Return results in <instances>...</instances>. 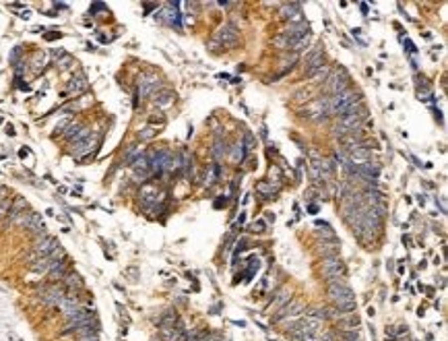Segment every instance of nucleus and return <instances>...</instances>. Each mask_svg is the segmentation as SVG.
<instances>
[{
	"label": "nucleus",
	"mask_w": 448,
	"mask_h": 341,
	"mask_svg": "<svg viewBox=\"0 0 448 341\" xmlns=\"http://www.w3.org/2000/svg\"><path fill=\"white\" fill-rule=\"evenodd\" d=\"M132 170L136 174V178H147L151 174V166H149V157L147 155H138L134 161H132Z\"/></svg>",
	"instance_id": "nucleus-12"
},
{
	"label": "nucleus",
	"mask_w": 448,
	"mask_h": 341,
	"mask_svg": "<svg viewBox=\"0 0 448 341\" xmlns=\"http://www.w3.org/2000/svg\"><path fill=\"white\" fill-rule=\"evenodd\" d=\"M85 89H87V79H85V75H83V73L75 75L71 81H68V93H81Z\"/></svg>",
	"instance_id": "nucleus-13"
},
{
	"label": "nucleus",
	"mask_w": 448,
	"mask_h": 341,
	"mask_svg": "<svg viewBox=\"0 0 448 341\" xmlns=\"http://www.w3.org/2000/svg\"><path fill=\"white\" fill-rule=\"evenodd\" d=\"M320 271H323V277L327 281H331V279H337V277L345 275V265L339 258V254L329 256V258H323V267H320Z\"/></svg>",
	"instance_id": "nucleus-3"
},
{
	"label": "nucleus",
	"mask_w": 448,
	"mask_h": 341,
	"mask_svg": "<svg viewBox=\"0 0 448 341\" xmlns=\"http://www.w3.org/2000/svg\"><path fill=\"white\" fill-rule=\"evenodd\" d=\"M256 190H258V193H262V195H269V197H275V193H277V190H275L273 186H269L267 182L256 184Z\"/></svg>",
	"instance_id": "nucleus-24"
},
{
	"label": "nucleus",
	"mask_w": 448,
	"mask_h": 341,
	"mask_svg": "<svg viewBox=\"0 0 448 341\" xmlns=\"http://www.w3.org/2000/svg\"><path fill=\"white\" fill-rule=\"evenodd\" d=\"M279 15H281L283 21H289V25H291V23H300V21H304V19H302V6H300L298 2L283 4L281 10H279Z\"/></svg>",
	"instance_id": "nucleus-10"
},
{
	"label": "nucleus",
	"mask_w": 448,
	"mask_h": 341,
	"mask_svg": "<svg viewBox=\"0 0 448 341\" xmlns=\"http://www.w3.org/2000/svg\"><path fill=\"white\" fill-rule=\"evenodd\" d=\"M141 201H143L145 205L155 203V201H157V190L153 188V186H145V188L141 190Z\"/></svg>",
	"instance_id": "nucleus-18"
},
{
	"label": "nucleus",
	"mask_w": 448,
	"mask_h": 341,
	"mask_svg": "<svg viewBox=\"0 0 448 341\" xmlns=\"http://www.w3.org/2000/svg\"><path fill=\"white\" fill-rule=\"evenodd\" d=\"M23 227L25 229H29L31 234H35V236H46V224L41 222V215L39 213H27V217H25V222H23Z\"/></svg>",
	"instance_id": "nucleus-9"
},
{
	"label": "nucleus",
	"mask_w": 448,
	"mask_h": 341,
	"mask_svg": "<svg viewBox=\"0 0 448 341\" xmlns=\"http://www.w3.org/2000/svg\"><path fill=\"white\" fill-rule=\"evenodd\" d=\"M264 227H267V224L260 222V220L254 222V224H250V231H258V234H260V231H264Z\"/></svg>",
	"instance_id": "nucleus-27"
},
{
	"label": "nucleus",
	"mask_w": 448,
	"mask_h": 341,
	"mask_svg": "<svg viewBox=\"0 0 448 341\" xmlns=\"http://www.w3.org/2000/svg\"><path fill=\"white\" fill-rule=\"evenodd\" d=\"M211 153H213V157L219 161V159H223V155H227V149H225V143H223L221 139H217L215 141V145H213V149H211Z\"/></svg>",
	"instance_id": "nucleus-19"
},
{
	"label": "nucleus",
	"mask_w": 448,
	"mask_h": 341,
	"mask_svg": "<svg viewBox=\"0 0 448 341\" xmlns=\"http://www.w3.org/2000/svg\"><path fill=\"white\" fill-rule=\"evenodd\" d=\"M155 134H157L155 128H153V126H147V128H143L141 132H138V139H141V141H149V139H153Z\"/></svg>",
	"instance_id": "nucleus-23"
},
{
	"label": "nucleus",
	"mask_w": 448,
	"mask_h": 341,
	"mask_svg": "<svg viewBox=\"0 0 448 341\" xmlns=\"http://www.w3.org/2000/svg\"><path fill=\"white\" fill-rule=\"evenodd\" d=\"M308 31H310V25H308L306 21H300V23H291L289 27H285V29L279 33V35L285 39V42H287V48H289L291 42H296V39L308 35Z\"/></svg>",
	"instance_id": "nucleus-7"
},
{
	"label": "nucleus",
	"mask_w": 448,
	"mask_h": 341,
	"mask_svg": "<svg viewBox=\"0 0 448 341\" xmlns=\"http://www.w3.org/2000/svg\"><path fill=\"white\" fill-rule=\"evenodd\" d=\"M174 100H176V93H174V91H159V93L155 95V104H157L159 108L172 106V104H174Z\"/></svg>",
	"instance_id": "nucleus-15"
},
{
	"label": "nucleus",
	"mask_w": 448,
	"mask_h": 341,
	"mask_svg": "<svg viewBox=\"0 0 448 341\" xmlns=\"http://www.w3.org/2000/svg\"><path fill=\"white\" fill-rule=\"evenodd\" d=\"M267 220H271V222H275V215L271 213V211H267Z\"/></svg>",
	"instance_id": "nucleus-30"
},
{
	"label": "nucleus",
	"mask_w": 448,
	"mask_h": 341,
	"mask_svg": "<svg viewBox=\"0 0 448 341\" xmlns=\"http://www.w3.org/2000/svg\"><path fill=\"white\" fill-rule=\"evenodd\" d=\"M244 155H246V149H244V145H242V143H237V145L233 147V151H231V159H233V161H242V159H244Z\"/></svg>",
	"instance_id": "nucleus-22"
},
{
	"label": "nucleus",
	"mask_w": 448,
	"mask_h": 341,
	"mask_svg": "<svg viewBox=\"0 0 448 341\" xmlns=\"http://www.w3.org/2000/svg\"><path fill=\"white\" fill-rule=\"evenodd\" d=\"M244 149H254V145H256V141H254V136H252L250 132H246L244 134Z\"/></svg>",
	"instance_id": "nucleus-26"
},
{
	"label": "nucleus",
	"mask_w": 448,
	"mask_h": 341,
	"mask_svg": "<svg viewBox=\"0 0 448 341\" xmlns=\"http://www.w3.org/2000/svg\"><path fill=\"white\" fill-rule=\"evenodd\" d=\"M60 248V244H58V240L56 238H52V236H41L37 242H35V246H33V254H31V258H41V256H50L54 250H58Z\"/></svg>",
	"instance_id": "nucleus-5"
},
{
	"label": "nucleus",
	"mask_w": 448,
	"mask_h": 341,
	"mask_svg": "<svg viewBox=\"0 0 448 341\" xmlns=\"http://www.w3.org/2000/svg\"><path fill=\"white\" fill-rule=\"evenodd\" d=\"M285 302H289V292L287 290H281L277 294V298H275V304H271L273 308H281Z\"/></svg>",
	"instance_id": "nucleus-21"
},
{
	"label": "nucleus",
	"mask_w": 448,
	"mask_h": 341,
	"mask_svg": "<svg viewBox=\"0 0 448 341\" xmlns=\"http://www.w3.org/2000/svg\"><path fill=\"white\" fill-rule=\"evenodd\" d=\"M300 312H304L302 302H300V300H291V302H287V304H283L281 308H279V312L273 317V323H281V321H287V319L296 321L300 317Z\"/></svg>",
	"instance_id": "nucleus-6"
},
{
	"label": "nucleus",
	"mask_w": 448,
	"mask_h": 341,
	"mask_svg": "<svg viewBox=\"0 0 448 341\" xmlns=\"http://www.w3.org/2000/svg\"><path fill=\"white\" fill-rule=\"evenodd\" d=\"M79 341H100V337H97V335H87V337H81Z\"/></svg>",
	"instance_id": "nucleus-28"
},
{
	"label": "nucleus",
	"mask_w": 448,
	"mask_h": 341,
	"mask_svg": "<svg viewBox=\"0 0 448 341\" xmlns=\"http://www.w3.org/2000/svg\"><path fill=\"white\" fill-rule=\"evenodd\" d=\"M325 54L320 52V50H314L310 56H308V60H306V77L308 79H314L320 71H325Z\"/></svg>",
	"instance_id": "nucleus-8"
},
{
	"label": "nucleus",
	"mask_w": 448,
	"mask_h": 341,
	"mask_svg": "<svg viewBox=\"0 0 448 341\" xmlns=\"http://www.w3.org/2000/svg\"><path fill=\"white\" fill-rule=\"evenodd\" d=\"M237 37H240V31L233 23H225L223 27H219L217 33H215V42L221 46V48H233L237 44Z\"/></svg>",
	"instance_id": "nucleus-2"
},
{
	"label": "nucleus",
	"mask_w": 448,
	"mask_h": 341,
	"mask_svg": "<svg viewBox=\"0 0 448 341\" xmlns=\"http://www.w3.org/2000/svg\"><path fill=\"white\" fill-rule=\"evenodd\" d=\"M8 211H10V201L8 199H2V201H0V220H2V217H6Z\"/></svg>",
	"instance_id": "nucleus-25"
},
{
	"label": "nucleus",
	"mask_w": 448,
	"mask_h": 341,
	"mask_svg": "<svg viewBox=\"0 0 448 341\" xmlns=\"http://www.w3.org/2000/svg\"><path fill=\"white\" fill-rule=\"evenodd\" d=\"M318 252L323 254V258L337 256V254H339V246H337V242H331V244L323 242V244H320V248H318Z\"/></svg>",
	"instance_id": "nucleus-16"
},
{
	"label": "nucleus",
	"mask_w": 448,
	"mask_h": 341,
	"mask_svg": "<svg viewBox=\"0 0 448 341\" xmlns=\"http://www.w3.org/2000/svg\"><path fill=\"white\" fill-rule=\"evenodd\" d=\"M62 288L64 290H68V292H73V290H81L83 288V279L77 275V273H66V277L62 279Z\"/></svg>",
	"instance_id": "nucleus-14"
},
{
	"label": "nucleus",
	"mask_w": 448,
	"mask_h": 341,
	"mask_svg": "<svg viewBox=\"0 0 448 341\" xmlns=\"http://www.w3.org/2000/svg\"><path fill=\"white\" fill-rule=\"evenodd\" d=\"M157 85H159V79L155 75H143L141 81H138V87H141V95H143V98L151 95L153 91L157 89Z\"/></svg>",
	"instance_id": "nucleus-11"
},
{
	"label": "nucleus",
	"mask_w": 448,
	"mask_h": 341,
	"mask_svg": "<svg viewBox=\"0 0 448 341\" xmlns=\"http://www.w3.org/2000/svg\"><path fill=\"white\" fill-rule=\"evenodd\" d=\"M138 151H141V147H138V145H130L128 149H126V153H124V163L132 166V161L138 157Z\"/></svg>",
	"instance_id": "nucleus-20"
},
{
	"label": "nucleus",
	"mask_w": 448,
	"mask_h": 341,
	"mask_svg": "<svg viewBox=\"0 0 448 341\" xmlns=\"http://www.w3.org/2000/svg\"><path fill=\"white\" fill-rule=\"evenodd\" d=\"M29 17H31V12H29V10H23V12H21V19H29Z\"/></svg>",
	"instance_id": "nucleus-29"
},
{
	"label": "nucleus",
	"mask_w": 448,
	"mask_h": 341,
	"mask_svg": "<svg viewBox=\"0 0 448 341\" xmlns=\"http://www.w3.org/2000/svg\"><path fill=\"white\" fill-rule=\"evenodd\" d=\"M308 44H310V33L304 35V37H300V39H296V42H291V44H289V50H291L293 54H300L302 50L308 48Z\"/></svg>",
	"instance_id": "nucleus-17"
},
{
	"label": "nucleus",
	"mask_w": 448,
	"mask_h": 341,
	"mask_svg": "<svg viewBox=\"0 0 448 341\" xmlns=\"http://www.w3.org/2000/svg\"><path fill=\"white\" fill-rule=\"evenodd\" d=\"M64 296H66V290L62 288V285H56V283H50V285H46V288H41L39 294H37V298L48 306H58Z\"/></svg>",
	"instance_id": "nucleus-4"
},
{
	"label": "nucleus",
	"mask_w": 448,
	"mask_h": 341,
	"mask_svg": "<svg viewBox=\"0 0 448 341\" xmlns=\"http://www.w3.org/2000/svg\"><path fill=\"white\" fill-rule=\"evenodd\" d=\"M325 89L331 93V95H337V93H343L345 89H349V73L345 71L343 66H339L337 71H333L325 83Z\"/></svg>",
	"instance_id": "nucleus-1"
}]
</instances>
